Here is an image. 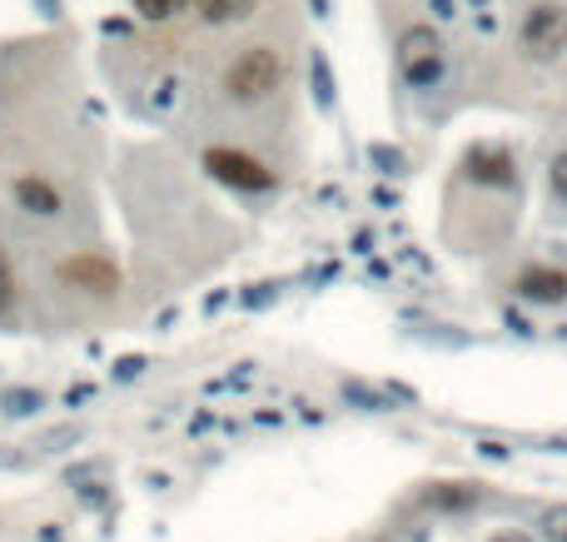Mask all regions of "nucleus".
<instances>
[{"label":"nucleus","instance_id":"obj_1","mask_svg":"<svg viewBox=\"0 0 567 542\" xmlns=\"http://www.w3.org/2000/svg\"><path fill=\"white\" fill-rule=\"evenodd\" d=\"M279 85H284V60H279V50H269V46H249L225 71V90L235 94V100H244V105L269 100Z\"/></svg>","mask_w":567,"mask_h":542},{"label":"nucleus","instance_id":"obj_2","mask_svg":"<svg viewBox=\"0 0 567 542\" xmlns=\"http://www.w3.org/2000/svg\"><path fill=\"white\" fill-rule=\"evenodd\" d=\"M518 46L528 50L532 60H557L567 50V11L563 5H532L522 15V30H518Z\"/></svg>","mask_w":567,"mask_h":542},{"label":"nucleus","instance_id":"obj_3","mask_svg":"<svg viewBox=\"0 0 567 542\" xmlns=\"http://www.w3.org/2000/svg\"><path fill=\"white\" fill-rule=\"evenodd\" d=\"M204 169L235 189H249V194H260V189L274 185V169L264 165V160H254V154H244V150H229V144L204 150Z\"/></svg>","mask_w":567,"mask_h":542},{"label":"nucleus","instance_id":"obj_4","mask_svg":"<svg viewBox=\"0 0 567 542\" xmlns=\"http://www.w3.org/2000/svg\"><path fill=\"white\" fill-rule=\"evenodd\" d=\"M399 65L414 85H428L443 71V46H438V36L428 25H418V30H408V36L399 40Z\"/></svg>","mask_w":567,"mask_h":542},{"label":"nucleus","instance_id":"obj_5","mask_svg":"<svg viewBox=\"0 0 567 542\" xmlns=\"http://www.w3.org/2000/svg\"><path fill=\"white\" fill-rule=\"evenodd\" d=\"M60 279H65V283H80V289H90V294H110V289L119 283V274H115V264H110V260L80 254V260L60 264Z\"/></svg>","mask_w":567,"mask_h":542},{"label":"nucleus","instance_id":"obj_6","mask_svg":"<svg viewBox=\"0 0 567 542\" xmlns=\"http://www.w3.org/2000/svg\"><path fill=\"white\" fill-rule=\"evenodd\" d=\"M518 294L532 299V304H557V299H567V269L538 264V269L518 274Z\"/></svg>","mask_w":567,"mask_h":542},{"label":"nucleus","instance_id":"obj_7","mask_svg":"<svg viewBox=\"0 0 567 542\" xmlns=\"http://www.w3.org/2000/svg\"><path fill=\"white\" fill-rule=\"evenodd\" d=\"M468 175L478 185H508L513 179V154L508 150H472L468 154Z\"/></svg>","mask_w":567,"mask_h":542},{"label":"nucleus","instance_id":"obj_8","mask_svg":"<svg viewBox=\"0 0 567 542\" xmlns=\"http://www.w3.org/2000/svg\"><path fill=\"white\" fill-rule=\"evenodd\" d=\"M15 200H21V210H30V214H55L60 210V194L36 175L15 179Z\"/></svg>","mask_w":567,"mask_h":542},{"label":"nucleus","instance_id":"obj_9","mask_svg":"<svg viewBox=\"0 0 567 542\" xmlns=\"http://www.w3.org/2000/svg\"><path fill=\"white\" fill-rule=\"evenodd\" d=\"M200 15L210 25H235L254 15V0H200Z\"/></svg>","mask_w":567,"mask_h":542},{"label":"nucleus","instance_id":"obj_10","mask_svg":"<svg viewBox=\"0 0 567 542\" xmlns=\"http://www.w3.org/2000/svg\"><path fill=\"white\" fill-rule=\"evenodd\" d=\"M130 5L144 15V21H169V15L185 11L189 0H130Z\"/></svg>","mask_w":567,"mask_h":542},{"label":"nucleus","instance_id":"obj_11","mask_svg":"<svg viewBox=\"0 0 567 542\" xmlns=\"http://www.w3.org/2000/svg\"><path fill=\"white\" fill-rule=\"evenodd\" d=\"M543 538L547 542H567V503L547 507V513H543Z\"/></svg>","mask_w":567,"mask_h":542},{"label":"nucleus","instance_id":"obj_12","mask_svg":"<svg viewBox=\"0 0 567 542\" xmlns=\"http://www.w3.org/2000/svg\"><path fill=\"white\" fill-rule=\"evenodd\" d=\"M11 299H15V274H11V264L0 260V308L11 304Z\"/></svg>","mask_w":567,"mask_h":542},{"label":"nucleus","instance_id":"obj_13","mask_svg":"<svg viewBox=\"0 0 567 542\" xmlns=\"http://www.w3.org/2000/svg\"><path fill=\"white\" fill-rule=\"evenodd\" d=\"M30 408H40L36 393H11V399H5V413H30Z\"/></svg>","mask_w":567,"mask_h":542},{"label":"nucleus","instance_id":"obj_14","mask_svg":"<svg viewBox=\"0 0 567 542\" xmlns=\"http://www.w3.org/2000/svg\"><path fill=\"white\" fill-rule=\"evenodd\" d=\"M553 189H557V194H563V200H567V150L553 160Z\"/></svg>","mask_w":567,"mask_h":542},{"label":"nucleus","instance_id":"obj_15","mask_svg":"<svg viewBox=\"0 0 567 542\" xmlns=\"http://www.w3.org/2000/svg\"><path fill=\"white\" fill-rule=\"evenodd\" d=\"M144 368V358H125V364H119V378H135Z\"/></svg>","mask_w":567,"mask_h":542},{"label":"nucleus","instance_id":"obj_16","mask_svg":"<svg viewBox=\"0 0 567 542\" xmlns=\"http://www.w3.org/2000/svg\"><path fill=\"white\" fill-rule=\"evenodd\" d=\"M493 542H532V538H522V532H497Z\"/></svg>","mask_w":567,"mask_h":542}]
</instances>
